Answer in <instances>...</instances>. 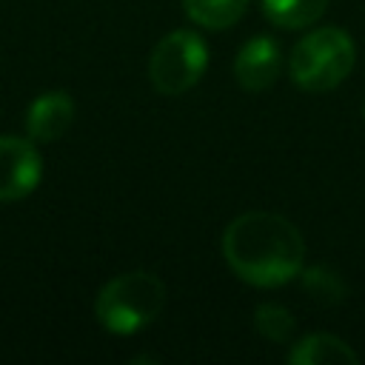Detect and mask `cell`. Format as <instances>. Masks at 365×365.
Listing matches in <instances>:
<instances>
[{
  "mask_svg": "<svg viewBox=\"0 0 365 365\" xmlns=\"http://www.w3.org/2000/svg\"><path fill=\"white\" fill-rule=\"evenodd\" d=\"M228 268L254 288H279L299 277L305 240L299 228L274 211H245L222 231Z\"/></svg>",
  "mask_w": 365,
  "mask_h": 365,
  "instance_id": "1",
  "label": "cell"
},
{
  "mask_svg": "<svg viewBox=\"0 0 365 365\" xmlns=\"http://www.w3.org/2000/svg\"><path fill=\"white\" fill-rule=\"evenodd\" d=\"M165 305V285L151 271H125L108 279L97 299L94 314L111 334H137L151 325Z\"/></svg>",
  "mask_w": 365,
  "mask_h": 365,
  "instance_id": "2",
  "label": "cell"
},
{
  "mask_svg": "<svg viewBox=\"0 0 365 365\" xmlns=\"http://www.w3.org/2000/svg\"><path fill=\"white\" fill-rule=\"evenodd\" d=\"M356 48L348 31L336 26H319L308 31L291 51L288 74L297 88L319 94L336 88L354 68Z\"/></svg>",
  "mask_w": 365,
  "mask_h": 365,
  "instance_id": "3",
  "label": "cell"
},
{
  "mask_svg": "<svg viewBox=\"0 0 365 365\" xmlns=\"http://www.w3.org/2000/svg\"><path fill=\"white\" fill-rule=\"evenodd\" d=\"M205 66H208L205 40L197 31L177 29L154 46L148 60V77L160 94L177 97L200 83V77L205 74Z\"/></svg>",
  "mask_w": 365,
  "mask_h": 365,
  "instance_id": "4",
  "label": "cell"
},
{
  "mask_svg": "<svg viewBox=\"0 0 365 365\" xmlns=\"http://www.w3.org/2000/svg\"><path fill=\"white\" fill-rule=\"evenodd\" d=\"M43 177V160L34 140L0 137V202L29 197Z\"/></svg>",
  "mask_w": 365,
  "mask_h": 365,
  "instance_id": "5",
  "label": "cell"
},
{
  "mask_svg": "<svg viewBox=\"0 0 365 365\" xmlns=\"http://www.w3.org/2000/svg\"><path fill=\"white\" fill-rule=\"evenodd\" d=\"M279 71H282V51H279V43L268 34H257L245 40L234 57V77L251 94L271 88Z\"/></svg>",
  "mask_w": 365,
  "mask_h": 365,
  "instance_id": "6",
  "label": "cell"
},
{
  "mask_svg": "<svg viewBox=\"0 0 365 365\" xmlns=\"http://www.w3.org/2000/svg\"><path fill=\"white\" fill-rule=\"evenodd\" d=\"M71 123H74V100L66 91H46L29 106L26 134L34 143H54L68 131Z\"/></svg>",
  "mask_w": 365,
  "mask_h": 365,
  "instance_id": "7",
  "label": "cell"
},
{
  "mask_svg": "<svg viewBox=\"0 0 365 365\" xmlns=\"http://www.w3.org/2000/svg\"><path fill=\"white\" fill-rule=\"evenodd\" d=\"M291 365H356L359 354L336 334L314 331L299 336L288 351Z\"/></svg>",
  "mask_w": 365,
  "mask_h": 365,
  "instance_id": "8",
  "label": "cell"
},
{
  "mask_svg": "<svg viewBox=\"0 0 365 365\" xmlns=\"http://www.w3.org/2000/svg\"><path fill=\"white\" fill-rule=\"evenodd\" d=\"M182 9L191 23L220 31V29L234 26L245 14L248 0H182Z\"/></svg>",
  "mask_w": 365,
  "mask_h": 365,
  "instance_id": "9",
  "label": "cell"
},
{
  "mask_svg": "<svg viewBox=\"0 0 365 365\" xmlns=\"http://www.w3.org/2000/svg\"><path fill=\"white\" fill-rule=\"evenodd\" d=\"M302 277V288L305 294L322 305V308H334V305H342L348 299V285L345 279L339 277V271L328 268V265H311V268H302L299 271Z\"/></svg>",
  "mask_w": 365,
  "mask_h": 365,
  "instance_id": "10",
  "label": "cell"
},
{
  "mask_svg": "<svg viewBox=\"0 0 365 365\" xmlns=\"http://www.w3.org/2000/svg\"><path fill=\"white\" fill-rule=\"evenodd\" d=\"M328 0H262L265 17L279 29H305L317 23Z\"/></svg>",
  "mask_w": 365,
  "mask_h": 365,
  "instance_id": "11",
  "label": "cell"
},
{
  "mask_svg": "<svg viewBox=\"0 0 365 365\" xmlns=\"http://www.w3.org/2000/svg\"><path fill=\"white\" fill-rule=\"evenodd\" d=\"M254 328L268 342H291L294 336V314L279 302H259L254 308Z\"/></svg>",
  "mask_w": 365,
  "mask_h": 365,
  "instance_id": "12",
  "label": "cell"
},
{
  "mask_svg": "<svg viewBox=\"0 0 365 365\" xmlns=\"http://www.w3.org/2000/svg\"><path fill=\"white\" fill-rule=\"evenodd\" d=\"M362 120H365V106H362Z\"/></svg>",
  "mask_w": 365,
  "mask_h": 365,
  "instance_id": "13",
  "label": "cell"
}]
</instances>
